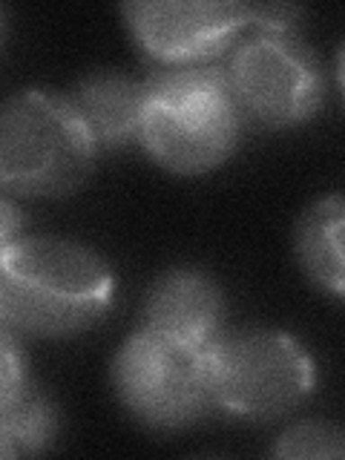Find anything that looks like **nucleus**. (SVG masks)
<instances>
[{
    "instance_id": "0eeeda50",
    "label": "nucleus",
    "mask_w": 345,
    "mask_h": 460,
    "mask_svg": "<svg viewBox=\"0 0 345 460\" xmlns=\"http://www.w3.org/2000/svg\"><path fill=\"white\" fill-rule=\"evenodd\" d=\"M124 21L141 52L158 66H201L227 52L251 26L236 0H133Z\"/></svg>"
},
{
    "instance_id": "7ed1b4c3",
    "label": "nucleus",
    "mask_w": 345,
    "mask_h": 460,
    "mask_svg": "<svg viewBox=\"0 0 345 460\" xmlns=\"http://www.w3.org/2000/svg\"><path fill=\"white\" fill-rule=\"evenodd\" d=\"M98 147L66 95L18 90L0 101V190L29 199L75 193L90 179Z\"/></svg>"
},
{
    "instance_id": "dca6fc26",
    "label": "nucleus",
    "mask_w": 345,
    "mask_h": 460,
    "mask_svg": "<svg viewBox=\"0 0 345 460\" xmlns=\"http://www.w3.org/2000/svg\"><path fill=\"white\" fill-rule=\"evenodd\" d=\"M0 457H14V452H12V446L4 440V435H0Z\"/></svg>"
},
{
    "instance_id": "4468645a",
    "label": "nucleus",
    "mask_w": 345,
    "mask_h": 460,
    "mask_svg": "<svg viewBox=\"0 0 345 460\" xmlns=\"http://www.w3.org/2000/svg\"><path fill=\"white\" fill-rule=\"evenodd\" d=\"M23 227H26V216L18 208V201L12 199V193L0 190V251L12 244L14 239L23 236Z\"/></svg>"
},
{
    "instance_id": "f8f14e48",
    "label": "nucleus",
    "mask_w": 345,
    "mask_h": 460,
    "mask_svg": "<svg viewBox=\"0 0 345 460\" xmlns=\"http://www.w3.org/2000/svg\"><path fill=\"white\" fill-rule=\"evenodd\" d=\"M277 457L305 460V457H342L345 443L340 426L328 420H302L285 429L270 449Z\"/></svg>"
},
{
    "instance_id": "9d476101",
    "label": "nucleus",
    "mask_w": 345,
    "mask_h": 460,
    "mask_svg": "<svg viewBox=\"0 0 345 460\" xmlns=\"http://www.w3.org/2000/svg\"><path fill=\"white\" fill-rule=\"evenodd\" d=\"M342 196L328 193L302 213L296 225V256L323 291L342 296Z\"/></svg>"
},
{
    "instance_id": "ddd939ff",
    "label": "nucleus",
    "mask_w": 345,
    "mask_h": 460,
    "mask_svg": "<svg viewBox=\"0 0 345 460\" xmlns=\"http://www.w3.org/2000/svg\"><path fill=\"white\" fill-rule=\"evenodd\" d=\"M9 325L0 323V409L18 397L23 388L32 383L29 380V363L23 354V345Z\"/></svg>"
},
{
    "instance_id": "f03ea898",
    "label": "nucleus",
    "mask_w": 345,
    "mask_h": 460,
    "mask_svg": "<svg viewBox=\"0 0 345 460\" xmlns=\"http://www.w3.org/2000/svg\"><path fill=\"white\" fill-rule=\"evenodd\" d=\"M244 115L222 66H158L144 78L138 141L181 176L216 170L236 153Z\"/></svg>"
},
{
    "instance_id": "20e7f679",
    "label": "nucleus",
    "mask_w": 345,
    "mask_h": 460,
    "mask_svg": "<svg viewBox=\"0 0 345 460\" xmlns=\"http://www.w3.org/2000/svg\"><path fill=\"white\" fill-rule=\"evenodd\" d=\"M208 357L213 409L234 420H279L314 392V363L305 345L277 328L222 331L208 345Z\"/></svg>"
},
{
    "instance_id": "2eb2a0df",
    "label": "nucleus",
    "mask_w": 345,
    "mask_h": 460,
    "mask_svg": "<svg viewBox=\"0 0 345 460\" xmlns=\"http://www.w3.org/2000/svg\"><path fill=\"white\" fill-rule=\"evenodd\" d=\"M6 35H9V14H6V9H4V6H0V52H4Z\"/></svg>"
},
{
    "instance_id": "1a4fd4ad",
    "label": "nucleus",
    "mask_w": 345,
    "mask_h": 460,
    "mask_svg": "<svg viewBox=\"0 0 345 460\" xmlns=\"http://www.w3.org/2000/svg\"><path fill=\"white\" fill-rule=\"evenodd\" d=\"M144 81L121 69H93L72 86L66 101L90 129L98 150H119L138 141Z\"/></svg>"
},
{
    "instance_id": "423d86ee",
    "label": "nucleus",
    "mask_w": 345,
    "mask_h": 460,
    "mask_svg": "<svg viewBox=\"0 0 345 460\" xmlns=\"http://www.w3.org/2000/svg\"><path fill=\"white\" fill-rule=\"evenodd\" d=\"M225 69L244 121L296 127L316 115L325 78L316 52L296 32H256L230 52Z\"/></svg>"
},
{
    "instance_id": "f257e3e1",
    "label": "nucleus",
    "mask_w": 345,
    "mask_h": 460,
    "mask_svg": "<svg viewBox=\"0 0 345 460\" xmlns=\"http://www.w3.org/2000/svg\"><path fill=\"white\" fill-rule=\"evenodd\" d=\"M112 296L110 265L81 242L23 234L0 251V323L14 334H81L104 320Z\"/></svg>"
},
{
    "instance_id": "6e6552de",
    "label": "nucleus",
    "mask_w": 345,
    "mask_h": 460,
    "mask_svg": "<svg viewBox=\"0 0 345 460\" xmlns=\"http://www.w3.org/2000/svg\"><path fill=\"white\" fill-rule=\"evenodd\" d=\"M144 325L193 345H210L225 331L222 288L199 268H170L150 285Z\"/></svg>"
},
{
    "instance_id": "39448f33",
    "label": "nucleus",
    "mask_w": 345,
    "mask_h": 460,
    "mask_svg": "<svg viewBox=\"0 0 345 460\" xmlns=\"http://www.w3.org/2000/svg\"><path fill=\"white\" fill-rule=\"evenodd\" d=\"M112 385L141 426L179 431L213 411L208 345L141 325L112 359Z\"/></svg>"
},
{
    "instance_id": "9b49d317",
    "label": "nucleus",
    "mask_w": 345,
    "mask_h": 460,
    "mask_svg": "<svg viewBox=\"0 0 345 460\" xmlns=\"http://www.w3.org/2000/svg\"><path fill=\"white\" fill-rule=\"evenodd\" d=\"M0 435L18 455H38L58 438V409L40 388L29 383L6 409H0Z\"/></svg>"
}]
</instances>
